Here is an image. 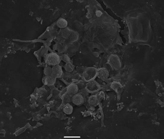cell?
I'll return each mask as SVG.
<instances>
[{"mask_svg":"<svg viewBox=\"0 0 164 139\" xmlns=\"http://www.w3.org/2000/svg\"><path fill=\"white\" fill-rule=\"evenodd\" d=\"M61 35L64 39L70 43L77 41L79 37V34L77 32L68 27L62 29L61 31Z\"/></svg>","mask_w":164,"mask_h":139,"instance_id":"obj_1","label":"cell"},{"mask_svg":"<svg viewBox=\"0 0 164 139\" xmlns=\"http://www.w3.org/2000/svg\"><path fill=\"white\" fill-rule=\"evenodd\" d=\"M97 69L94 67L86 68L82 73L83 80L88 82L94 79L97 76Z\"/></svg>","mask_w":164,"mask_h":139,"instance_id":"obj_2","label":"cell"},{"mask_svg":"<svg viewBox=\"0 0 164 139\" xmlns=\"http://www.w3.org/2000/svg\"><path fill=\"white\" fill-rule=\"evenodd\" d=\"M107 63L112 69L115 70H119L121 68L122 64L119 58L117 55L111 54L107 59Z\"/></svg>","mask_w":164,"mask_h":139,"instance_id":"obj_3","label":"cell"},{"mask_svg":"<svg viewBox=\"0 0 164 139\" xmlns=\"http://www.w3.org/2000/svg\"><path fill=\"white\" fill-rule=\"evenodd\" d=\"M61 58L56 53H52L48 54L46 56L45 62L48 65L56 66L60 62Z\"/></svg>","mask_w":164,"mask_h":139,"instance_id":"obj_4","label":"cell"},{"mask_svg":"<svg viewBox=\"0 0 164 139\" xmlns=\"http://www.w3.org/2000/svg\"><path fill=\"white\" fill-rule=\"evenodd\" d=\"M100 88L99 84L94 80L87 82L85 89L90 93H94L98 91Z\"/></svg>","mask_w":164,"mask_h":139,"instance_id":"obj_5","label":"cell"},{"mask_svg":"<svg viewBox=\"0 0 164 139\" xmlns=\"http://www.w3.org/2000/svg\"><path fill=\"white\" fill-rule=\"evenodd\" d=\"M51 73V76L56 78L61 77L63 75L62 67L59 65L54 66L52 69Z\"/></svg>","mask_w":164,"mask_h":139,"instance_id":"obj_6","label":"cell"},{"mask_svg":"<svg viewBox=\"0 0 164 139\" xmlns=\"http://www.w3.org/2000/svg\"><path fill=\"white\" fill-rule=\"evenodd\" d=\"M71 101L74 105L80 106L84 103V98L82 95L77 93L72 97Z\"/></svg>","mask_w":164,"mask_h":139,"instance_id":"obj_7","label":"cell"},{"mask_svg":"<svg viewBox=\"0 0 164 139\" xmlns=\"http://www.w3.org/2000/svg\"><path fill=\"white\" fill-rule=\"evenodd\" d=\"M109 76V71L105 68H101L97 70V76L102 80L107 79Z\"/></svg>","mask_w":164,"mask_h":139,"instance_id":"obj_8","label":"cell"},{"mask_svg":"<svg viewBox=\"0 0 164 139\" xmlns=\"http://www.w3.org/2000/svg\"><path fill=\"white\" fill-rule=\"evenodd\" d=\"M79 90L76 84L72 83L68 86L67 89V93L70 96L72 97L78 93Z\"/></svg>","mask_w":164,"mask_h":139,"instance_id":"obj_9","label":"cell"},{"mask_svg":"<svg viewBox=\"0 0 164 139\" xmlns=\"http://www.w3.org/2000/svg\"><path fill=\"white\" fill-rule=\"evenodd\" d=\"M88 102L89 105L93 107L97 106L99 102L96 95L90 96L88 99Z\"/></svg>","mask_w":164,"mask_h":139,"instance_id":"obj_10","label":"cell"},{"mask_svg":"<svg viewBox=\"0 0 164 139\" xmlns=\"http://www.w3.org/2000/svg\"><path fill=\"white\" fill-rule=\"evenodd\" d=\"M57 25L60 28L64 29L67 27L68 22L65 19L61 18L59 19L57 22Z\"/></svg>","mask_w":164,"mask_h":139,"instance_id":"obj_11","label":"cell"},{"mask_svg":"<svg viewBox=\"0 0 164 139\" xmlns=\"http://www.w3.org/2000/svg\"><path fill=\"white\" fill-rule=\"evenodd\" d=\"M111 87L113 89L118 92V93H121L122 88V87L121 84L117 82H113L111 84Z\"/></svg>","mask_w":164,"mask_h":139,"instance_id":"obj_12","label":"cell"},{"mask_svg":"<svg viewBox=\"0 0 164 139\" xmlns=\"http://www.w3.org/2000/svg\"><path fill=\"white\" fill-rule=\"evenodd\" d=\"M63 111L67 114L70 115L73 111V106L69 104H67L63 108Z\"/></svg>","mask_w":164,"mask_h":139,"instance_id":"obj_13","label":"cell"},{"mask_svg":"<svg viewBox=\"0 0 164 139\" xmlns=\"http://www.w3.org/2000/svg\"><path fill=\"white\" fill-rule=\"evenodd\" d=\"M56 78L51 75L48 76L45 80V84L48 85H53L56 81Z\"/></svg>","mask_w":164,"mask_h":139,"instance_id":"obj_14","label":"cell"},{"mask_svg":"<svg viewBox=\"0 0 164 139\" xmlns=\"http://www.w3.org/2000/svg\"><path fill=\"white\" fill-rule=\"evenodd\" d=\"M86 83V82L83 80H80L76 84L77 85L79 89H85Z\"/></svg>","mask_w":164,"mask_h":139,"instance_id":"obj_15","label":"cell"},{"mask_svg":"<svg viewBox=\"0 0 164 139\" xmlns=\"http://www.w3.org/2000/svg\"><path fill=\"white\" fill-rule=\"evenodd\" d=\"M96 96L99 102L103 99L105 96L104 93L103 91L98 92Z\"/></svg>","mask_w":164,"mask_h":139,"instance_id":"obj_16","label":"cell"},{"mask_svg":"<svg viewBox=\"0 0 164 139\" xmlns=\"http://www.w3.org/2000/svg\"><path fill=\"white\" fill-rule=\"evenodd\" d=\"M61 59L67 63H69L70 62V59L68 56L66 54L63 55Z\"/></svg>","mask_w":164,"mask_h":139,"instance_id":"obj_17","label":"cell"},{"mask_svg":"<svg viewBox=\"0 0 164 139\" xmlns=\"http://www.w3.org/2000/svg\"><path fill=\"white\" fill-rule=\"evenodd\" d=\"M102 13L100 11H96V15L98 17H100L102 15Z\"/></svg>","mask_w":164,"mask_h":139,"instance_id":"obj_18","label":"cell"}]
</instances>
